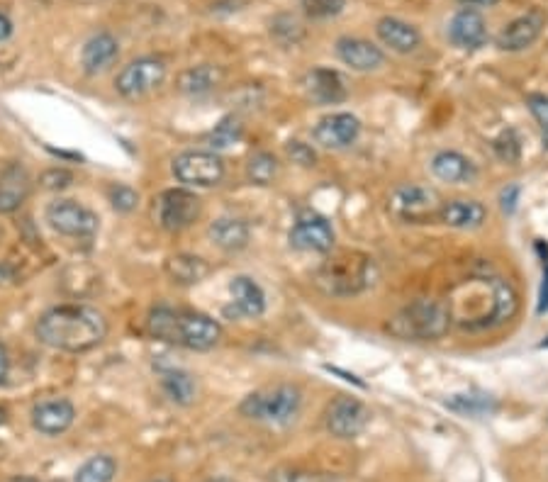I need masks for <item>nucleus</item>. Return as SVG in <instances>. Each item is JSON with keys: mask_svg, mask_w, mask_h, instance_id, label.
<instances>
[{"mask_svg": "<svg viewBox=\"0 0 548 482\" xmlns=\"http://www.w3.org/2000/svg\"><path fill=\"white\" fill-rule=\"evenodd\" d=\"M446 307L451 324L456 322L463 332H488L517 315L519 295L510 280L488 271L463 280L451 293Z\"/></svg>", "mask_w": 548, "mask_h": 482, "instance_id": "obj_1", "label": "nucleus"}, {"mask_svg": "<svg viewBox=\"0 0 548 482\" xmlns=\"http://www.w3.org/2000/svg\"><path fill=\"white\" fill-rule=\"evenodd\" d=\"M108 322L86 305H59L44 312L37 322V339L52 349L83 353L103 344Z\"/></svg>", "mask_w": 548, "mask_h": 482, "instance_id": "obj_2", "label": "nucleus"}, {"mask_svg": "<svg viewBox=\"0 0 548 482\" xmlns=\"http://www.w3.org/2000/svg\"><path fill=\"white\" fill-rule=\"evenodd\" d=\"M147 332L159 341L186 346L193 351H210L220 344L222 327L220 322L203 315V312L171 310V307H156L149 312Z\"/></svg>", "mask_w": 548, "mask_h": 482, "instance_id": "obj_3", "label": "nucleus"}, {"mask_svg": "<svg viewBox=\"0 0 548 482\" xmlns=\"http://www.w3.org/2000/svg\"><path fill=\"white\" fill-rule=\"evenodd\" d=\"M332 254V251H329ZM378 278V268L371 256L361 251H337L317 268L315 283L324 295L354 297L371 288Z\"/></svg>", "mask_w": 548, "mask_h": 482, "instance_id": "obj_4", "label": "nucleus"}, {"mask_svg": "<svg viewBox=\"0 0 548 482\" xmlns=\"http://www.w3.org/2000/svg\"><path fill=\"white\" fill-rule=\"evenodd\" d=\"M451 315L449 307L439 300H415L412 305L402 307L390 322V332L397 339L436 341L449 334Z\"/></svg>", "mask_w": 548, "mask_h": 482, "instance_id": "obj_5", "label": "nucleus"}, {"mask_svg": "<svg viewBox=\"0 0 548 482\" xmlns=\"http://www.w3.org/2000/svg\"><path fill=\"white\" fill-rule=\"evenodd\" d=\"M300 405H303V392H300V388L283 383L246 395L242 405H239V412L246 419H254V422L283 427V424H290L298 417Z\"/></svg>", "mask_w": 548, "mask_h": 482, "instance_id": "obj_6", "label": "nucleus"}, {"mask_svg": "<svg viewBox=\"0 0 548 482\" xmlns=\"http://www.w3.org/2000/svg\"><path fill=\"white\" fill-rule=\"evenodd\" d=\"M441 203L444 200L439 198V193L434 188L402 186L390 195L388 207L397 220L407 224H427L436 220Z\"/></svg>", "mask_w": 548, "mask_h": 482, "instance_id": "obj_7", "label": "nucleus"}, {"mask_svg": "<svg viewBox=\"0 0 548 482\" xmlns=\"http://www.w3.org/2000/svg\"><path fill=\"white\" fill-rule=\"evenodd\" d=\"M173 176L188 188H212L225 178V161L215 151H186L173 161Z\"/></svg>", "mask_w": 548, "mask_h": 482, "instance_id": "obj_8", "label": "nucleus"}, {"mask_svg": "<svg viewBox=\"0 0 548 482\" xmlns=\"http://www.w3.org/2000/svg\"><path fill=\"white\" fill-rule=\"evenodd\" d=\"M166 78V64L156 56H142V59H134L125 69L120 71L117 76L115 86L117 93L127 100H139L144 95H149L152 91L164 83Z\"/></svg>", "mask_w": 548, "mask_h": 482, "instance_id": "obj_9", "label": "nucleus"}, {"mask_svg": "<svg viewBox=\"0 0 548 482\" xmlns=\"http://www.w3.org/2000/svg\"><path fill=\"white\" fill-rule=\"evenodd\" d=\"M200 198L190 193L186 188H171L164 190L156 203V222L166 229V232H183L190 224L200 217Z\"/></svg>", "mask_w": 548, "mask_h": 482, "instance_id": "obj_10", "label": "nucleus"}, {"mask_svg": "<svg viewBox=\"0 0 548 482\" xmlns=\"http://www.w3.org/2000/svg\"><path fill=\"white\" fill-rule=\"evenodd\" d=\"M368 422H371V412L356 397L341 395L329 402L327 412H324L327 431L337 439H356L368 427Z\"/></svg>", "mask_w": 548, "mask_h": 482, "instance_id": "obj_11", "label": "nucleus"}, {"mask_svg": "<svg viewBox=\"0 0 548 482\" xmlns=\"http://www.w3.org/2000/svg\"><path fill=\"white\" fill-rule=\"evenodd\" d=\"M47 222L64 237L91 239L98 232V215L74 200H57L47 207Z\"/></svg>", "mask_w": 548, "mask_h": 482, "instance_id": "obj_12", "label": "nucleus"}, {"mask_svg": "<svg viewBox=\"0 0 548 482\" xmlns=\"http://www.w3.org/2000/svg\"><path fill=\"white\" fill-rule=\"evenodd\" d=\"M334 229L317 212H300L290 229V246L300 251H315V254H329L334 249Z\"/></svg>", "mask_w": 548, "mask_h": 482, "instance_id": "obj_13", "label": "nucleus"}, {"mask_svg": "<svg viewBox=\"0 0 548 482\" xmlns=\"http://www.w3.org/2000/svg\"><path fill=\"white\" fill-rule=\"evenodd\" d=\"M361 122L351 112H332L315 125V142L324 149H346L359 139Z\"/></svg>", "mask_w": 548, "mask_h": 482, "instance_id": "obj_14", "label": "nucleus"}, {"mask_svg": "<svg viewBox=\"0 0 548 482\" xmlns=\"http://www.w3.org/2000/svg\"><path fill=\"white\" fill-rule=\"evenodd\" d=\"M546 25V13L544 10H529L527 15H519L510 25L502 27V32L497 35V47L502 52H524L529 49L536 39L541 37V30Z\"/></svg>", "mask_w": 548, "mask_h": 482, "instance_id": "obj_15", "label": "nucleus"}, {"mask_svg": "<svg viewBox=\"0 0 548 482\" xmlns=\"http://www.w3.org/2000/svg\"><path fill=\"white\" fill-rule=\"evenodd\" d=\"M337 56L351 71H376L385 64L383 49L361 37H341L337 42Z\"/></svg>", "mask_w": 548, "mask_h": 482, "instance_id": "obj_16", "label": "nucleus"}, {"mask_svg": "<svg viewBox=\"0 0 548 482\" xmlns=\"http://www.w3.org/2000/svg\"><path fill=\"white\" fill-rule=\"evenodd\" d=\"M32 178L22 164H8L0 171V215L20 210L30 198Z\"/></svg>", "mask_w": 548, "mask_h": 482, "instance_id": "obj_17", "label": "nucleus"}, {"mask_svg": "<svg viewBox=\"0 0 548 482\" xmlns=\"http://www.w3.org/2000/svg\"><path fill=\"white\" fill-rule=\"evenodd\" d=\"M449 37L458 49H468V52L480 49L488 42V27H485L483 15L473 8H461L451 18Z\"/></svg>", "mask_w": 548, "mask_h": 482, "instance_id": "obj_18", "label": "nucleus"}, {"mask_svg": "<svg viewBox=\"0 0 548 482\" xmlns=\"http://www.w3.org/2000/svg\"><path fill=\"white\" fill-rule=\"evenodd\" d=\"M76 419V409L69 400H47L32 409V424L47 436H59L71 429Z\"/></svg>", "mask_w": 548, "mask_h": 482, "instance_id": "obj_19", "label": "nucleus"}, {"mask_svg": "<svg viewBox=\"0 0 548 482\" xmlns=\"http://www.w3.org/2000/svg\"><path fill=\"white\" fill-rule=\"evenodd\" d=\"M485 217H488V210H485L483 203H478V200L456 198L441 203L436 220L451 229H478L480 224L485 222Z\"/></svg>", "mask_w": 548, "mask_h": 482, "instance_id": "obj_20", "label": "nucleus"}, {"mask_svg": "<svg viewBox=\"0 0 548 482\" xmlns=\"http://www.w3.org/2000/svg\"><path fill=\"white\" fill-rule=\"evenodd\" d=\"M229 293H232V307L227 312L239 317H261L266 312V295L254 278L237 276L229 283Z\"/></svg>", "mask_w": 548, "mask_h": 482, "instance_id": "obj_21", "label": "nucleus"}, {"mask_svg": "<svg viewBox=\"0 0 548 482\" xmlns=\"http://www.w3.org/2000/svg\"><path fill=\"white\" fill-rule=\"evenodd\" d=\"M378 39L397 54H412L422 44V35L415 25L400 18H383L376 25Z\"/></svg>", "mask_w": 548, "mask_h": 482, "instance_id": "obj_22", "label": "nucleus"}, {"mask_svg": "<svg viewBox=\"0 0 548 482\" xmlns=\"http://www.w3.org/2000/svg\"><path fill=\"white\" fill-rule=\"evenodd\" d=\"M117 54H120V44H117V39L113 35H108V32H100V35L88 39L86 47H83L81 52L83 71L91 76L103 74L105 69H110V66L115 64Z\"/></svg>", "mask_w": 548, "mask_h": 482, "instance_id": "obj_23", "label": "nucleus"}, {"mask_svg": "<svg viewBox=\"0 0 548 482\" xmlns=\"http://www.w3.org/2000/svg\"><path fill=\"white\" fill-rule=\"evenodd\" d=\"M307 93L322 105H334L341 103L346 98V83L341 78L339 71L334 69H315L310 71L305 78Z\"/></svg>", "mask_w": 548, "mask_h": 482, "instance_id": "obj_24", "label": "nucleus"}, {"mask_svg": "<svg viewBox=\"0 0 548 482\" xmlns=\"http://www.w3.org/2000/svg\"><path fill=\"white\" fill-rule=\"evenodd\" d=\"M212 244L222 251H242L249 244V224L239 217H220L208 229Z\"/></svg>", "mask_w": 548, "mask_h": 482, "instance_id": "obj_25", "label": "nucleus"}, {"mask_svg": "<svg viewBox=\"0 0 548 482\" xmlns=\"http://www.w3.org/2000/svg\"><path fill=\"white\" fill-rule=\"evenodd\" d=\"M222 81V71L212 64H200V66H190V69L183 71L178 76V91L188 98H203L215 91Z\"/></svg>", "mask_w": 548, "mask_h": 482, "instance_id": "obj_26", "label": "nucleus"}, {"mask_svg": "<svg viewBox=\"0 0 548 482\" xmlns=\"http://www.w3.org/2000/svg\"><path fill=\"white\" fill-rule=\"evenodd\" d=\"M432 173L444 183H468L473 181L475 166L458 151H439L432 159Z\"/></svg>", "mask_w": 548, "mask_h": 482, "instance_id": "obj_27", "label": "nucleus"}, {"mask_svg": "<svg viewBox=\"0 0 548 482\" xmlns=\"http://www.w3.org/2000/svg\"><path fill=\"white\" fill-rule=\"evenodd\" d=\"M164 271L176 285H198L200 280L208 278L210 266L208 261L193 254H176L169 256L164 263Z\"/></svg>", "mask_w": 548, "mask_h": 482, "instance_id": "obj_28", "label": "nucleus"}, {"mask_svg": "<svg viewBox=\"0 0 548 482\" xmlns=\"http://www.w3.org/2000/svg\"><path fill=\"white\" fill-rule=\"evenodd\" d=\"M161 388H164L166 397L176 405L188 407L193 405L195 392H198V385H195V378L188 371H178V368H171V371L161 373Z\"/></svg>", "mask_w": 548, "mask_h": 482, "instance_id": "obj_29", "label": "nucleus"}, {"mask_svg": "<svg viewBox=\"0 0 548 482\" xmlns=\"http://www.w3.org/2000/svg\"><path fill=\"white\" fill-rule=\"evenodd\" d=\"M246 176H249V181L256 183V186H271L278 176L276 156L268 154V151L254 154L249 159V164H246Z\"/></svg>", "mask_w": 548, "mask_h": 482, "instance_id": "obj_30", "label": "nucleus"}, {"mask_svg": "<svg viewBox=\"0 0 548 482\" xmlns=\"http://www.w3.org/2000/svg\"><path fill=\"white\" fill-rule=\"evenodd\" d=\"M117 465L110 456H93L78 468L76 482H113Z\"/></svg>", "mask_w": 548, "mask_h": 482, "instance_id": "obj_31", "label": "nucleus"}, {"mask_svg": "<svg viewBox=\"0 0 548 482\" xmlns=\"http://www.w3.org/2000/svg\"><path fill=\"white\" fill-rule=\"evenodd\" d=\"M446 407L454 409V412L471 414V417H478V414H488L495 409V400L490 395H475V392H466V395H454L446 400Z\"/></svg>", "mask_w": 548, "mask_h": 482, "instance_id": "obj_32", "label": "nucleus"}, {"mask_svg": "<svg viewBox=\"0 0 548 482\" xmlns=\"http://www.w3.org/2000/svg\"><path fill=\"white\" fill-rule=\"evenodd\" d=\"M242 134H244L242 122H239V117L232 115V117H225L220 125H215V130L210 132L208 142L215 149H227L232 147V144H237L239 139H242Z\"/></svg>", "mask_w": 548, "mask_h": 482, "instance_id": "obj_33", "label": "nucleus"}, {"mask_svg": "<svg viewBox=\"0 0 548 482\" xmlns=\"http://www.w3.org/2000/svg\"><path fill=\"white\" fill-rule=\"evenodd\" d=\"M271 35L276 37L283 47H293V44H298L300 39L305 37V30L298 22V18H293V15H278V18H273L271 22Z\"/></svg>", "mask_w": 548, "mask_h": 482, "instance_id": "obj_34", "label": "nucleus"}, {"mask_svg": "<svg viewBox=\"0 0 548 482\" xmlns=\"http://www.w3.org/2000/svg\"><path fill=\"white\" fill-rule=\"evenodd\" d=\"M492 149H495V154L500 156L502 161H507V164H517L519 156H522V142H519L517 132L514 130L502 132L500 137L492 142Z\"/></svg>", "mask_w": 548, "mask_h": 482, "instance_id": "obj_35", "label": "nucleus"}, {"mask_svg": "<svg viewBox=\"0 0 548 482\" xmlns=\"http://www.w3.org/2000/svg\"><path fill=\"white\" fill-rule=\"evenodd\" d=\"M271 482H339L332 475L312 473V470L303 468H278L271 473Z\"/></svg>", "mask_w": 548, "mask_h": 482, "instance_id": "obj_36", "label": "nucleus"}, {"mask_svg": "<svg viewBox=\"0 0 548 482\" xmlns=\"http://www.w3.org/2000/svg\"><path fill=\"white\" fill-rule=\"evenodd\" d=\"M300 5L312 20H327L346 8V0H300Z\"/></svg>", "mask_w": 548, "mask_h": 482, "instance_id": "obj_37", "label": "nucleus"}, {"mask_svg": "<svg viewBox=\"0 0 548 482\" xmlns=\"http://www.w3.org/2000/svg\"><path fill=\"white\" fill-rule=\"evenodd\" d=\"M527 108L534 120L539 122L541 127V144L548 151V95L544 93H529L527 95Z\"/></svg>", "mask_w": 548, "mask_h": 482, "instance_id": "obj_38", "label": "nucleus"}, {"mask_svg": "<svg viewBox=\"0 0 548 482\" xmlns=\"http://www.w3.org/2000/svg\"><path fill=\"white\" fill-rule=\"evenodd\" d=\"M108 198L117 212H132L134 207L139 205L137 190L125 186V183H113V186L108 188Z\"/></svg>", "mask_w": 548, "mask_h": 482, "instance_id": "obj_39", "label": "nucleus"}, {"mask_svg": "<svg viewBox=\"0 0 548 482\" xmlns=\"http://www.w3.org/2000/svg\"><path fill=\"white\" fill-rule=\"evenodd\" d=\"M288 156L295 161V164H300V166H315L317 164L315 149H312L310 144L298 142V139L288 142Z\"/></svg>", "mask_w": 548, "mask_h": 482, "instance_id": "obj_40", "label": "nucleus"}, {"mask_svg": "<svg viewBox=\"0 0 548 482\" xmlns=\"http://www.w3.org/2000/svg\"><path fill=\"white\" fill-rule=\"evenodd\" d=\"M71 181H74V176L66 168H52V171H47L42 176V186L47 190H61L71 186Z\"/></svg>", "mask_w": 548, "mask_h": 482, "instance_id": "obj_41", "label": "nucleus"}, {"mask_svg": "<svg viewBox=\"0 0 548 482\" xmlns=\"http://www.w3.org/2000/svg\"><path fill=\"white\" fill-rule=\"evenodd\" d=\"M517 200H519V188L510 186L502 193V210L507 212V215H512L514 210H517Z\"/></svg>", "mask_w": 548, "mask_h": 482, "instance_id": "obj_42", "label": "nucleus"}, {"mask_svg": "<svg viewBox=\"0 0 548 482\" xmlns=\"http://www.w3.org/2000/svg\"><path fill=\"white\" fill-rule=\"evenodd\" d=\"M10 35H13V22L5 13H0V42H5Z\"/></svg>", "mask_w": 548, "mask_h": 482, "instance_id": "obj_43", "label": "nucleus"}, {"mask_svg": "<svg viewBox=\"0 0 548 482\" xmlns=\"http://www.w3.org/2000/svg\"><path fill=\"white\" fill-rule=\"evenodd\" d=\"M8 368H10L8 351H5V346L0 344V385H3V383H5V378H8Z\"/></svg>", "mask_w": 548, "mask_h": 482, "instance_id": "obj_44", "label": "nucleus"}, {"mask_svg": "<svg viewBox=\"0 0 548 482\" xmlns=\"http://www.w3.org/2000/svg\"><path fill=\"white\" fill-rule=\"evenodd\" d=\"M546 273H544V285H541V302H539V312L548 310V261H544Z\"/></svg>", "mask_w": 548, "mask_h": 482, "instance_id": "obj_45", "label": "nucleus"}, {"mask_svg": "<svg viewBox=\"0 0 548 482\" xmlns=\"http://www.w3.org/2000/svg\"><path fill=\"white\" fill-rule=\"evenodd\" d=\"M461 5H466V8H492V5H497V0H458Z\"/></svg>", "mask_w": 548, "mask_h": 482, "instance_id": "obj_46", "label": "nucleus"}, {"mask_svg": "<svg viewBox=\"0 0 548 482\" xmlns=\"http://www.w3.org/2000/svg\"><path fill=\"white\" fill-rule=\"evenodd\" d=\"M10 482H39L37 478H30V475H20V478H13Z\"/></svg>", "mask_w": 548, "mask_h": 482, "instance_id": "obj_47", "label": "nucleus"}, {"mask_svg": "<svg viewBox=\"0 0 548 482\" xmlns=\"http://www.w3.org/2000/svg\"><path fill=\"white\" fill-rule=\"evenodd\" d=\"M3 422H5V409L0 407V424H3Z\"/></svg>", "mask_w": 548, "mask_h": 482, "instance_id": "obj_48", "label": "nucleus"}, {"mask_svg": "<svg viewBox=\"0 0 548 482\" xmlns=\"http://www.w3.org/2000/svg\"><path fill=\"white\" fill-rule=\"evenodd\" d=\"M203 482H227V480H222V478H210V480H203Z\"/></svg>", "mask_w": 548, "mask_h": 482, "instance_id": "obj_49", "label": "nucleus"}, {"mask_svg": "<svg viewBox=\"0 0 548 482\" xmlns=\"http://www.w3.org/2000/svg\"><path fill=\"white\" fill-rule=\"evenodd\" d=\"M152 482H171L169 478H159V480H152Z\"/></svg>", "mask_w": 548, "mask_h": 482, "instance_id": "obj_50", "label": "nucleus"}, {"mask_svg": "<svg viewBox=\"0 0 548 482\" xmlns=\"http://www.w3.org/2000/svg\"><path fill=\"white\" fill-rule=\"evenodd\" d=\"M544 346H548V339H546V341H544Z\"/></svg>", "mask_w": 548, "mask_h": 482, "instance_id": "obj_51", "label": "nucleus"}]
</instances>
